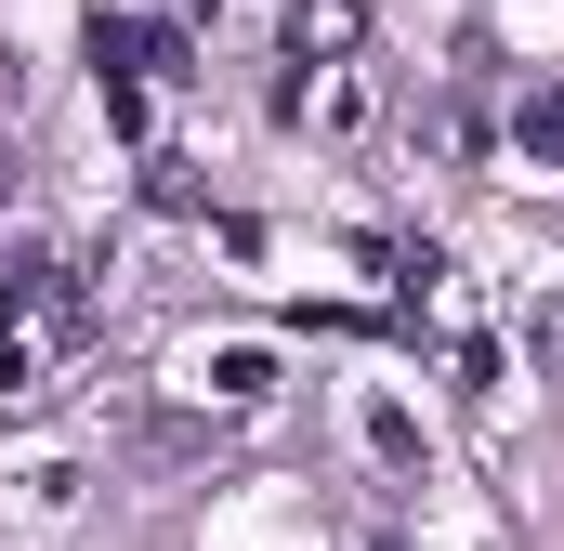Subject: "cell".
<instances>
[{
	"instance_id": "cell-1",
	"label": "cell",
	"mask_w": 564,
	"mask_h": 551,
	"mask_svg": "<svg viewBox=\"0 0 564 551\" xmlns=\"http://www.w3.org/2000/svg\"><path fill=\"white\" fill-rule=\"evenodd\" d=\"M79 315H93L79 302V250H53V237L13 250L0 263V395H40V368L79 342Z\"/></svg>"
},
{
	"instance_id": "cell-2",
	"label": "cell",
	"mask_w": 564,
	"mask_h": 551,
	"mask_svg": "<svg viewBox=\"0 0 564 551\" xmlns=\"http://www.w3.org/2000/svg\"><path fill=\"white\" fill-rule=\"evenodd\" d=\"M355 40H368V0H289V53L302 66H341Z\"/></svg>"
},
{
	"instance_id": "cell-3",
	"label": "cell",
	"mask_w": 564,
	"mask_h": 551,
	"mask_svg": "<svg viewBox=\"0 0 564 551\" xmlns=\"http://www.w3.org/2000/svg\"><path fill=\"white\" fill-rule=\"evenodd\" d=\"M512 158H525V171H564V79L512 106Z\"/></svg>"
},
{
	"instance_id": "cell-4",
	"label": "cell",
	"mask_w": 564,
	"mask_h": 551,
	"mask_svg": "<svg viewBox=\"0 0 564 551\" xmlns=\"http://www.w3.org/2000/svg\"><path fill=\"white\" fill-rule=\"evenodd\" d=\"M13 184H26V158H13V144H0V210H13Z\"/></svg>"
},
{
	"instance_id": "cell-5",
	"label": "cell",
	"mask_w": 564,
	"mask_h": 551,
	"mask_svg": "<svg viewBox=\"0 0 564 551\" xmlns=\"http://www.w3.org/2000/svg\"><path fill=\"white\" fill-rule=\"evenodd\" d=\"M368 551H408V539H394V526H381V539H368Z\"/></svg>"
}]
</instances>
